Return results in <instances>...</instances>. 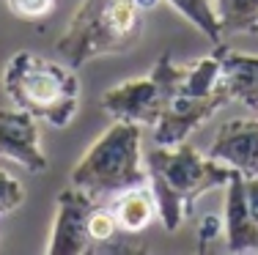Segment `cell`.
Instances as JSON below:
<instances>
[{
    "instance_id": "52a82bcc",
    "label": "cell",
    "mask_w": 258,
    "mask_h": 255,
    "mask_svg": "<svg viewBox=\"0 0 258 255\" xmlns=\"http://www.w3.org/2000/svg\"><path fill=\"white\" fill-rule=\"evenodd\" d=\"M96 200H91L77 187H66L55 198V217L47 236V255H85L91 250L88 217Z\"/></svg>"
},
{
    "instance_id": "30bf717a",
    "label": "cell",
    "mask_w": 258,
    "mask_h": 255,
    "mask_svg": "<svg viewBox=\"0 0 258 255\" xmlns=\"http://www.w3.org/2000/svg\"><path fill=\"white\" fill-rule=\"evenodd\" d=\"M225 247L228 252H258V220L250 211L247 181L233 170L225 184Z\"/></svg>"
},
{
    "instance_id": "2e32d148",
    "label": "cell",
    "mask_w": 258,
    "mask_h": 255,
    "mask_svg": "<svg viewBox=\"0 0 258 255\" xmlns=\"http://www.w3.org/2000/svg\"><path fill=\"white\" fill-rule=\"evenodd\" d=\"M88 233H91V241H110L118 230V222H115V214L110 209V203H96L94 211L88 217Z\"/></svg>"
},
{
    "instance_id": "ac0fdd59",
    "label": "cell",
    "mask_w": 258,
    "mask_h": 255,
    "mask_svg": "<svg viewBox=\"0 0 258 255\" xmlns=\"http://www.w3.org/2000/svg\"><path fill=\"white\" fill-rule=\"evenodd\" d=\"M11 9V14L20 17V20H44V17H50L55 11V6H58V0H6Z\"/></svg>"
},
{
    "instance_id": "277c9868",
    "label": "cell",
    "mask_w": 258,
    "mask_h": 255,
    "mask_svg": "<svg viewBox=\"0 0 258 255\" xmlns=\"http://www.w3.org/2000/svg\"><path fill=\"white\" fill-rule=\"evenodd\" d=\"M143 36V11L135 0H83L55 52L72 69L99 55L129 52Z\"/></svg>"
},
{
    "instance_id": "7c38bea8",
    "label": "cell",
    "mask_w": 258,
    "mask_h": 255,
    "mask_svg": "<svg viewBox=\"0 0 258 255\" xmlns=\"http://www.w3.org/2000/svg\"><path fill=\"white\" fill-rule=\"evenodd\" d=\"M110 209L115 214L121 233H143L157 220V200L151 187H138V190L121 192L118 198L110 200Z\"/></svg>"
},
{
    "instance_id": "9a60e30c",
    "label": "cell",
    "mask_w": 258,
    "mask_h": 255,
    "mask_svg": "<svg viewBox=\"0 0 258 255\" xmlns=\"http://www.w3.org/2000/svg\"><path fill=\"white\" fill-rule=\"evenodd\" d=\"M170 9H176L189 25H195L201 33L206 36L212 44H220L223 41V28H220V20H217V11H214V3L212 0H168Z\"/></svg>"
},
{
    "instance_id": "6da1fadb",
    "label": "cell",
    "mask_w": 258,
    "mask_h": 255,
    "mask_svg": "<svg viewBox=\"0 0 258 255\" xmlns=\"http://www.w3.org/2000/svg\"><path fill=\"white\" fill-rule=\"evenodd\" d=\"M149 187L157 200V220L165 230H179L192 217L195 203L209 190L225 187L233 170L192 145H157L146 156Z\"/></svg>"
},
{
    "instance_id": "8fae6325",
    "label": "cell",
    "mask_w": 258,
    "mask_h": 255,
    "mask_svg": "<svg viewBox=\"0 0 258 255\" xmlns=\"http://www.w3.org/2000/svg\"><path fill=\"white\" fill-rule=\"evenodd\" d=\"M214 55L220 58L223 85L233 102H242L250 110H258V55L236 52L228 44H214Z\"/></svg>"
},
{
    "instance_id": "3957f363",
    "label": "cell",
    "mask_w": 258,
    "mask_h": 255,
    "mask_svg": "<svg viewBox=\"0 0 258 255\" xmlns=\"http://www.w3.org/2000/svg\"><path fill=\"white\" fill-rule=\"evenodd\" d=\"M3 94L20 110L63 129L80 110V80L69 63L41 58L36 52H14L3 69Z\"/></svg>"
},
{
    "instance_id": "44dd1931",
    "label": "cell",
    "mask_w": 258,
    "mask_h": 255,
    "mask_svg": "<svg viewBox=\"0 0 258 255\" xmlns=\"http://www.w3.org/2000/svg\"><path fill=\"white\" fill-rule=\"evenodd\" d=\"M135 3H138V9H140V11H143V14H146V11L157 9V6H159V0H135Z\"/></svg>"
},
{
    "instance_id": "5bb4252c",
    "label": "cell",
    "mask_w": 258,
    "mask_h": 255,
    "mask_svg": "<svg viewBox=\"0 0 258 255\" xmlns=\"http://www.w3.org/2000/svg\"><path fill=\"white\" fill-rule=\"evenodd\" d=\"M225 88L223 85V69H220V58L214 55H206L201 58L198 63L187 66V74H184V82H181V94L187 96H209L214 91Z\"/></svg>"
},
{
    "instance_id": "ffe728a7",
    "label": "cell",
    "mask_w": 258,
    "mask_h": 255,
    "mask_svg": "<svg viewBox=\"0 0 258 255\" xmlns=\"http://www.w3.org/2000/svg\"><path fill=\"white\" fill-rule=\"evenodd\" d=\"M247 181V200H250V211H253V217L258 220V176L255 179H244Z\"/></svg>"
},
{
    "instance_id": "9c48e42d",
    "label": "cell",
    "mask_w": 258,
    "mask_h": 255,
    "mask_svg": "<svg viewBox=\"0 0 258 255\" xmlns=\"http://www.w3.org/2000/svg\"><path fill=\"white\" fill-rule=\"evenodd\" d=\"M212 159L242 173L244 179L258 176V118H233L217 129L206 151Z\"/></svg>"
},
{
    "instance_id": "4fadbf2b",
    "label": "cell",
    "mask_w": 258,
    "mask_h": 255,
    "mask_svg": "<svg viewBox=\"0 0 258 255\" xmlns=\"http://www.w3.org/2000/svg\"><path fill=\"white\" fill-rule=\"evenodd\" d=\"M223 33H258V0H214Z\"/></svg>"
},
{
    "instance_id": "e0dca14e",
    "label": "cell",
    "mask_w": 258,
    "mask_h": 255,
    "mask_svg": "<svg viewBox=\"0 0 258 255\" xmlns=\"http://www.w3.org/2000/svg\"><path fill=\"white\" fill-rule=\"evenodd\" d=\"M25 203V187L20 184V179L9 173V170L0 167V217L17 211Z\"/></svg>"
},
{
    "instance_id": "7a4b0ae2",
    "label": "cell",
    "mask_w": 258,
    "mask_h": 255,
    "mask_svg": "<svg viewBox=\"0 0 258 255\" xmlns=\"http://www.w3.org/2000/svg\"><path fill=\"white\" fill-rule=\"evenodd\" d=\"M72 187L96 203H110L126 190L149 187L143 126L115 121L110 129H104L72 167Z\"/></svg>"
},
{
    "instance_id": "5b68a950",
    "label": "cell",
    "mask_w": 258,
    "mask_h": 255,
    "mask_svg": "<svg viewBox=\"0 0 258 255\" xmlns=\"http://www.w3.org/2000/svg\"><path fill=\"white\" fill-rule=\"evenodd\" d=\"M184 74H187V66L176 63L165 52L157 60L151 74L135 77V80H126L115 85V88L104 91L102 107L113 121H126V124H138L143 129H151L157 124V118L162 115L165 105L181 94Z\"/></svg>"
},
{
    "instance_id": "ba28073f",
    "label": "cell",
    "mask_w": 258,
    "mask_h": 255,
    "mask_svg": "<svg viewBox=\"0 0 258 255\" xmlns=\"http://www.w3.org/2000/svg\"><path fill=\"white\" fill-rule=\"evenodd\" d=\"M0 156L25 167L28 173H47L50 159L41 145V129L36 115L20 107L0 110Z\"/></svg>"
},
{
    "instance_id": "8992f818",
    "label": "cell",
    "mask_w": 258,
    "mask_h": 255,
    "mask_svg": "<svg viewBox=\"0 0 258 255\" xmlns=\"http://www.w3.org/2000/svg\"><path fill=\"white\" fill-rule=\"evenodd\" d=\"M225 102H231L228 91L220 88L209 96H187L179 94L165 105L162 115L157 118V124L151 126L154 135V145H179L187 143V137L195 129H201L204 124L217 115V110H223Z\"/></svg>"
},
{
    "instance_id": "d6986e66",
    "label": "cell",
    "mask_w": 258,
    "mask_h": 255,
    "mask_svg": "<svg viewBox=\"0 0 258 255\" xmlns=\"http://www.w3.org/2000/svg\"><path fill=\"white\" fill-rule=\"evenodd\" d=\"M220 236H225V220L223 217H217V214H204L201 217V222H198V250L209 252Z\"/></svg>"
}]
</instances>
